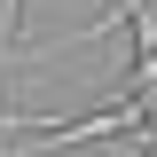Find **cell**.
Wrapping results in <instances>:
<instances>
[{
  "mask_svg": "<svg viewBox=\"0 0 157 157\" xmlns=\"http://www.w3.org/2000/svg\"><path fill=\"white\" fill-rule=\"evenodd\" d=\"M126 157H157V149H126Z\"/></svg>",
  "mask_w": 157,
  "mask_h": 157,
  "instance_id": "1",
  "label": "cell"
}]
</instances>
